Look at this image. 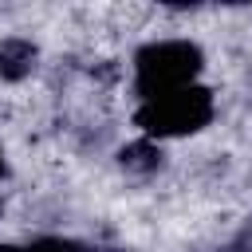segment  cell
<instances>
[{
  "label": "cell",
  "mask_w": 252,
  "mask_h": 252,
  "mask_svg": "<svg viewBox=\"0 0 252 252\" xmlns=\"http://www.w3.org/2000/svg\"><path fill=\"white\" fill-rule=\"evenodd\" d=\"M134 71H138V94L146 102V98L193 87V75L201 71V51L185 39H161L138 51Z\"/></svg>",
  "instance_id": "obj_1"
},
{
  "label": "cell",
  "mask_w": 252,
  "mask_h": 252,
  "mask_svg": "<svg viewBox=\"0 0 252 252\" xmlns=\"http://www.w3.org/2000/svg\"><path fill=\"white\" fill-rule=\"evenodd\" d=\"M0 252H87V248L75 244V240H55V236H47V240H35V244H28V248L0 244Z\"/></svg>",
  "instance_id": "obj_5"
},
{
  "label": "cell",
  "mask_w": 252,
  "mask_h": 252,
  "mask_svg": "<svg viewBox=\"0 0 252 252\" xmlns=\"http://www.w3.org/2000/svg\"><path fill=\"white\" fill-rule=\"evenodd\" d=\"M0 173H4V154H0Z\"/></svg>",
  "instance_id": "obj_6"
},
{
  "label": "cell",
  "mask_w": 252,
  "mask_h": 252,
  "mask_svg": "<svg viewBox=\"0 0 252 252\" xmlns=\"http://www.w3.org/2000/svg\"><path fill=\"white\" fill-rule=\"evenodd\" d=\"M158 158H161V154H158V146H154L150 138L138 142V146H126V150H122V161H126L130 169H154Z\"/></svg>",
  "instance_id": "obj_4"
},
{
  "label": "cell",
  "mask_w": 252,
  "mask_h": 252,
  "mask_svg": "<svg viewBox=\"0 0 252 252\" xmlns=\"http://www.w3.org/2000/svg\"><path fill=\"white\" fill-rule=\"evenodd\" d=\"M213 118V98L205 87H185V91H169L158 98H146L138 110V126L150 138H173V134H189L201 130Z\"/></svg>",
  "instance_id": "obj_2"
},
{
  "label": "cell",
  "mask_w": 252,
  "mask_h": 252,
  "mask_svg": "<svg viewBox=\"0 0 252 252\" xmlns=\"http://www.w3.org/2000/svg\"><path fill=\"white\" fill-rule=\"evenodd\" d=\"M35 63V47L28 39H4L0 43V75L4 79H24Z\"/></svg>",
  "instance_id": "obj_3"
}]
</instances>
